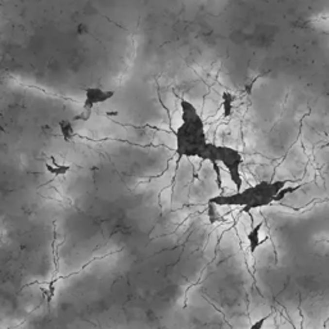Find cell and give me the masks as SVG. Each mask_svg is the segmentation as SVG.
Listing matches in <instances>:
<instances>
[{
	"label": "cell",
	"instance_id": "cell-1",
	"mask_svg": "<svg viewBox=\"0 0 329 329\" xmlns=\"http://www.w3.org/2000/svg\"><path fill=\"white\" fill-rule=\"evenodd\" d=\"M180 106L183 112L181 115L183 122L175 132L176 154L179 160L183 157H198L202 160L206 148L209 146L206 138L205 122L192 103L181 99Z\"/></svg>",
	"mask_w": 329,
	"mask_h": 329
},
{
	"label": "cell",
	"instance_id": "cell-2",
	"mask_svg": "<svg viewBox=\"0 0 329 329\" xmlns=\"http://www.w3.org/2000/svg\"><path fill=\"white\" fill-rule=\"evenodd\" d=\"M288 180H277V181H261V183L249 187L245 190L237 192L229 196H216L212 197L209 203L216 206H238L243 212H249L255 209H261L275 202L277 194L285 188Z\"/></svg>",
	"mask_w": 329,
	"mask_h": 329
},
{
	"label": "cell",
	"instance_id": "cell-3",
	"mask_svg": "<svg viewBox=\"0 0 329 329\" xmlns=\"http://www.w3.org/2000/svg\"><path fill=\"white\" fill-rule=\"evenodd\" d=\"M202 160H207L211 164L221 162L227 167L233 184L237 187V192H241L242 176L241 171H239V166L242 164V156L237 149H233L230 147L216 146L214 143H209Z\"/></svg>",
	"mask_w": 329,
	"mask_h": 329
},
{
	"label": "cell",
	"instance_id": "cell-4",
	"mask_svg": "<svg viewBox=\"0 0 329 329\" xmlns=\"http://www.w3.org/2000/svg\"><path fill=\"white\" fill-rule=\"evenodd\" d=\"M85 103L82 107V111L79 116L73 118V120H89L90 114H92L93 107L100 103L107 102L108 99L112 98L115 95V92H107L103 89L99 88H88L85 89Z\"/></svg>",
	"mask_w": 329,
	"mask_h": 329
},
{
	"label": "cell",
	"instance_id": "cell-5",
	"mask_svg": "<svg viewBox=\"0 0 329 329\" xmlns=\"http://www.w3.org/2000/svg\"><path fill=\"white\" fill-rule=\"evenodd\" d=\"M261 228H263V223L257 224L256 227H253L249 233L247 234V241H248V247H249V252L255 253L257 248L260 247V245L263 243V241L260 239V231H261Z\"/></svg>",
	"mask_w": 329,
	"mask_h": 329
},
{
	"label": "cell",
	"instance_id": "cell-6",
	"mask_svg": "<svg viewBox=\"0 0 329 329\" xmlns=\"http://www.w3.org/2000/svg\"><path fill=\"white\" fill-rule=\"evenodd\" d=\"M207 216H209V220L211 224L219 223V221H223V216L220 215L219 211H217V206L209 203V207H207Z\"/></svg>",
	"mask_w": 329,
	"mask_h": 329
},
{
	"label": "cell",
	"instance_id": "cell-7",
	"mask_svg": "<svg viewBox=\"0 0 329 329\" xmlns=\"http://www.w3.org/2000/svg\"><path fill=\"white\" fill-rule=\"evenodd\" d=\"M302 187V185H297V187H285L283 188L280 192H279L278 194H277V197H275V202H280L282 199H284L288 194L293 193V192H296V190H298L300 188Z\"/></svg>",
	"mask_w": 329,
	"mask_h": 329
},
{
	"label": "cell",
	"instance_id": "cell-8",
	"mask_svg": "<svg viewBox=\"0 0 329 329\" xmlns=\"http://www.w3.org/2000/svg\"><path fill=\"white\" fill-rule=\"evenodd\" d=\"M61 132H62L65 140H70L71 136L73 135L72 126H71V124L68 121H63V122H61Z\"/></svg>",
	"mask_w": 329,
	"mask_h": 329
},
{
	"label": "cell",
	"instance_id": "cell-9",
	"mask_svg": "<svg viewBox=\"0 0 329 329\" xmlns=\"http://www.w3.org/2000/svg\"><path fill=\"white\" fill-rule=\"evenodd\" d=\"M48 171L53 174V175H63L68 171V166H59V164H55V166H50V164H47Z\"/></svg>",
	"mask_w": 329,
	"mask_h": 329
},
{
	"label": "cell",
	"instance_id": "cell-10",
	"mask_svg": "<svg viewBox=\"0 0 329 329\" xmlns=\"http://www.w3.org/2000/svg\"><path fill=\"white\" fill-rule=\"evenodd\" d=\"M233 97H231L230 94H228V93H225L224 94V111H225V116H229L230 115V111H231V104H233Z\"/></svg>",
	"mask_w": 329,
	"mask_h": 329
},
{
	"label": "cell",
	"instance_id": "cell-11",
	"mask_svg": "<svg viewBox=\"0 0 329 329\" xmlns=\"http://www.w3.org/2000/svg\"><path fill=\"white\" fill-rule=\"evenodd\" d=\"M267 319H269V316H263V318L259 319V320L253 323L252 326L249 327L248 329H263V326H265V323H266Z\"/></svg>",
	"mask_w": 329,
	"mask_h": 329
},
{
	"label": "cell",
	"instance_id": "cell-12",
	"mask_svg": "<svg viewBox=\"0 0 329 329\" xmlns=\"http://www.w3.org/2000/svg\"><path fill=\"white\" fill-rule=\"evenodd\" d=\"M327 146H328V147H329V142H328V144H327Z\"/></svg>",
	"mask_w": 329,
	"mask_h": 329
},
{
	"label": "cell",
	"instance_id": "cell-13",
	"mask_svg": "<svg viewBox=\"0 0 329 329\" xmlns=\"http://www.w3.org/2000/svg\"><path fill=\"white\" fill-rule=\"evenodd\" d=\"M328 95H329V93H328Z\"/></svg>",
	"mask_w": 329,
	"mask_h": 329
}]
</instances>
